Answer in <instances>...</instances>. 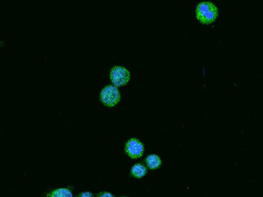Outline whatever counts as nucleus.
Segmentation results:
<instances>
[{"mask_svg":"<svg viewBox=\"0 0 263 197\" xmlns=\"http://www.w3.org/2000/svg\"><path fill=\"white\" fill-rule=\"evenodd\" d=\"M77 197H93L92 194L89 191H85V192H82V193H80V195H77Z\"/></svg>","mask_w":263,"mask_h":197,"instance_id":"9","label":"nucleus"},{"mask_svg":"<svg viewBox=\"0 0 263 197\" xmlns=\"http://www.w3.org/2000/svg\"><path fill=\"white\" fill-rule=\"evenodd\" d=\"M146 163L149 168L157 169L161 165V160L159 156L156 155V154H151V155L147 156L146 159Z\"/></svg>","mask_w":263,"mask_h":197,"instance_id":"5","label":"nucleus"},{"mask_svg":"<svg viewBox=\"0 0 263 197\" xmlns=\"http://www.w3.org/2000/svg\"><path fill=\"white\" fill-rule=\"evenodd\" d=\"M196 12L198 19L205 24L213 22L218 15L217 8L210 2H203L198 4Z\"/></svg>","mask_w":263,"mask_h":197,"instance_id":"1","label":"nucleus"},{"mask_svg":"<svg viewBox=\"0 0 263 197\" xmlns=\"http://www.w3.org/2000/svg\"><path fill=\"white\" fill-rule=\"evenodd\" d=\"M97 197H115L112 194L109 193V192H107V191H103V192H101V193L98 194V196Z\"/></svg>","mask_w":263,"mask_h":197,"instance_id":"8","label":"nucleus"},{"mask_svg":"<svg viewBox=\"0 0 263 197\" xmlns=\"http://www.w3.org/2000/svg\"><path fill=\"white\" fill-rule=\"evenodd\" d=\"M146 173H147V169H146L144 166L140 164V163H138V164H136V165L132 167V175L136 177V178H142V177L144 176Z\"/></svg>","mask_w":263,"mask_h":197,"instance_id":"6","label":"nucleus"},{"mask_svg":"<svg viewBox=\"0 0 263 197\" xmlns=\"http://www.w3.org/2000/svg\"><path fill=\"white\" fill-rule=\"evenodd\" d=\"M122 197H126V196H122Z\"/></svg>","mask_w":263,"mask_h":197,"instance_id":"10","label":"nucleus"},{"mask_svg":"<svg viewBox=\"0 0 263 197\" xmlns=\"http://www.w3.org/2000/svg\"><path fill=\"white\" fill-rule=\"evenodd\" d=\"M110 78L115 85H124L130 80V73L124 67H115L111 70Z\"/></svg>","mask_w":263,"mask_h":197,"instance_id":"3","label":"nucleus"},{"mask_svg":"<svg viewBox=\"0 0 263 197\" xmlns=\"http://www.w3.org/2000/svg\"><path fill=\"white\" fill-rule=\"evenodd\" d=\"M101 101L106 106H115L120 101V92L119 89L115 86H107L101 91Z\"/></svg>","mask_w":263,"mask_h":197,"instance_id":"2","label":"nucleus"},{"mask_svg":"<svg viewBox=\"0 0 263 197\" xmlns=\"http://www.w3.org/2000/svg\"><path fill=\"white\" fill-rule=\"evenodd\" d=\"M144 147L138 139H132L126 144V152L132 159H138L143 155Z\"/></svg>","mask_w":263,"mask_h":197,"instance_id":"4","label":"nucleus"},{"mask_svg":"<svg viewBox=\"0 0 263 197\" xmlns=\"http://www.w3.org/2000/svg\"><path fill=\"white\" fill-rule=\"evenodd\" d=\"M48 197H73L72 193L67 188H59L51 191Z\"/></svg>","mask_w":263,"mask_h":197,"instance_id":"7","label":"nucleus"}]
</instances>
